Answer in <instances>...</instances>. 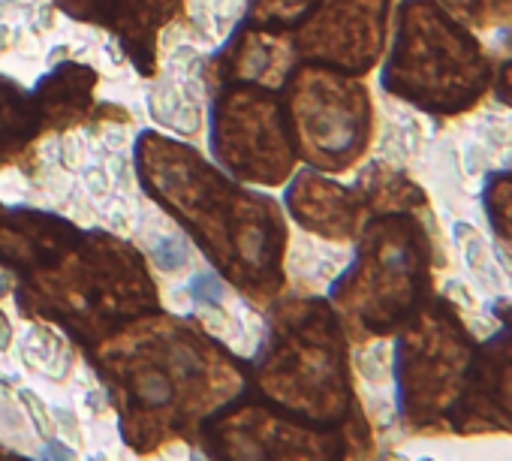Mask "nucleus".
Masks as SVG:
<instances>
[{"label": "nucleus", "instance_id": "1", "mask_svg": "<svg viewBox=\"0 0 512 461\" xmlns=\"http://www.w3.org/2000/svg\"><path fill=\"white\" fill-rule=\"evenodd\" d=\"M491 85V55L440 0H404L383 64V88L437 118L473 112Z\"/></svg>", "mask_w": 512, "mask_h": 461}, {"label": "nucleus", "instance_id": "2", "mask_svg": "<svg viewBox=\"0 0 512 461\" xmlns=\"http://www.w3.org/2000/svg\"><path fill=\"white\" fill-rule=\"evenodd\" d=\"M431 287V242L410 211H386L365 229L356 272L344 284L347 305L371 332L410 323Z\"/></svg>", "mask_w": 512, "mask_h": 461}, {"label": "nucleus", "instance_id": "3", "mask_svg": "<svg viewBox=\"0 0 512 461\" xmlns=\"http://www.w3.org/2000/svg\"><path fill=\"white\" fill-rule=\"evenodd\" d=\"M299 88V133L308 157L332 172H344L368 151L374 130L371 94L350 76L317 73Z\"/></svg>", "mask_w": 512, "mask_h": 461}, {"label": "nucleus", "instance_id": "4", "mask_svg": "<svg viewBox=\"0 0 512 461\" xmlns=\"http://www.w3.org/2000/svg\"><path fill=\"white\" fill-rule=\"evenodd\" d=\"M386 22V0H326L314 22V49L323 61L362 76L383 55Z\"/></svg>", "mask_w": 512, "mask_h": 461}, {"label": "nucleus", "instance_id": "5", "mask_svg": "<svg viewBox=\"0 0 512 461\" xmlns=\"http://www.w3.org/2000/svg\"><path fill=\"white\" fill-rule=\"evenodd\" d=\"M440 4L476 34L512 22V0H440Z\"/></svg>", "mask_w": 512, "mask_h": 461}, {"label": "nucleus", "instance_id": "6", "mask_svg": "<svg viewBox=\"0 0 512 461\" xmlns=\"http://www.w3.org/2000/svg\"><path fill=\"white\" fill-rule=\"evenodd\" d=\"M482 199H485L488 220L494 223V233L500 239L512 242V172L491 175L488 184H485Z\"/></svg>", "mask_w": 512, "mask_h": 461}, {"label": "nucleus", "instance_id": "7", "mask_svg": "<svg viewBox=\"0 0 512 461\" xmlns=\"http://www.w3.org/2000/svg\"><path fill=\"white\" fill-rule=\"evenodd\" d=\"M488 94L512 109V52H503L500 58H491V85H488Z\"/></svg>", "mask_w": 512, "mask_h": 461}]
</instances>
